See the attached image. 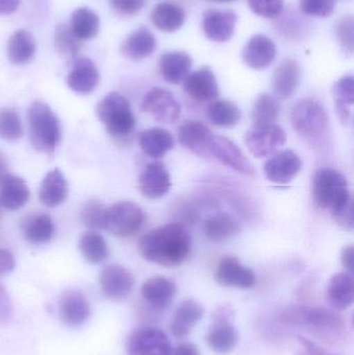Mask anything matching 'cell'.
Wrapping results in <instances>:
<instances>
[{
	"label": "cell",
	"mask_w": 354,
	"mask_h": 355,
	"mask_svg": "<svg viewBox=\"0 0 354 355\" xmlns=\"http://www.w3.org/2000/svg\"><path fill=\"white\" fill-rule=\"evenodd\" d=\"M191 236L180 223H168L152 230L139 240V250L148 262L159 266L178 267L191 256Z\"/></svg>",
	"instance_id": "1"
},
{
	"label": "cell",
	"mask_w": 354,
	"mask_h": 355,
	"mask_svg": "<svg viewBox=\"0 0 354 355\" xmlns=\"http://www.w3.org/2000/svg\"><path fill=\"white\" fill-rule=\"evenodd\" d=\"M281 320L292 327L313 331L316 335L338 339L346 331V322L337 311L318 306H291L285 309Z\"/></svg>",
	"instance_id": "2"
},
{
	"label": "cell",
	"mask_w": 354,
	"mask_h": 355,
	"mask_svg": "<svg viewBox=\"0 0 354 355\" xmlns=\"http://www.w3.org/2000/svg\"><path fill=\"white\" fill-rule=\"evenodd\" d=\"M98 119L105 126L108 135L123 141L133 135L136 126L134 114L127 98L116 92L106 95L96 107Z\"/></svg>",
	"instance_id": "3"
},
{
	"label": "cell",
	"mask_w": 354,
	"mask_h": 355,
	"mask_svg": "<svg viewBox=\"0 0 354 355\" xmlns=\"http://www.w3.org/2000/svg\"><path fill=\"white\" fill-rule=\"evenodd\" d=\"M29 139L41 153H53L60 143L62 130L60 120L49 105L35 101L27 110Z\"/></svg>",
	"instance_id": "4"
},
{
	"label": "cell",
	"mask_w": 354,
	"mask_h": 355,
	"mask_svg": "<svg viewBox=\"0 0 354 355\" xmlns=\"http://www.w3.org/2000/svg\"><path fill=\"white\" fill-rule=\"evenodd\" d=\"M295 132L311 145H321L328 132V116L321 102L306 98L295 104L291 112Z\"/></svg>",
	"instance_id": "5"
},
{
	"label": "cell",
	"mask_w": 354,
	"mask_h": 355,
	"mask_svg": "<svg viewBox=\"0 0 354 355\" xmlns=\"http://www.w3.org/2000/svg\"><path fill=\"white\" fill-rule=\"evenodd\" d=\"M312 189L316 206L330 212L353 198L346 178L334 168H324L316 171Z\"/></svg>",
	"instance_id": "6"
},
{
	"label": "cell",
	"mask_w": 354,
	"mask_h": 355,
	"mask_svg": "<svg viewBox=\"0 0 354 355\" xmlns=\"http://www.w3.org/2000/svg\"><path fill=\"white\" fill-rule=\"evenodd\" d=\"M145 220V212L139 205L118 202L107 208L104 229L116 237H130L141 229Z\"/></svg>",
	"instance_id": "7"
},
{
	"label": "cell",
	"mask_w": 354,
	"mask_h": 355,
	"mask_svg": "<svg viewBox=\"0 0 354 355\" xmlns=\"http://www.w3.org/2000/svg\"><path fill=\"white\" fill-rule=\"evenodd\" d=\"M233 320L234 311L231 306H220L213 313L211 327L207 335V344L215 354H229L236 348L239 335Z\"/></svg>",
	"instance_id": "8"
},
{
	"label": "cell",
	"mask_w": 354,
	"mask_h": 355,
	"mask_svg": "<svg viewBox=\"0 0 354 355\" xmlns=\"http://www.w3.org/2000/svg\"><path fill=\"white\" fill-rule=\"evenodd\" d=\"M172 349L170 338L157 327H137L127 338V355H172Z\"/></svg>",
	"instance_id": "9"
},
{
	"label": "cell",
	"mask_w": 354,
	"mask_h": 355,
	"mask_svg": "<svg viewBox=\"0 0 354 355\" xmlns=\"http://www.w3.org/2000/svg\"><path fill=\"white\" fill-rule=\"evenodd\" d=\"M245 145L256 158L270 157L286 144L287 135L278 124L254 125L245 135Z\"/></svg>",
	"instance_id": "10"
},
{
	"label": "cell",
	"mask_w": 354,
	"mask_h": 355,
	"mask_svg": "<svg viewBox=\"0 0 354 355\" xmlns=\"http://www.w3.org/2000/svg\"><path fill=\"white\" fill-rule=\"evenodd\" d=\"M209 158L218 160L227 168L245 177H254L255 168L242 150L231 139L214 135L209 148Z\"/></svg>",
	"instance_id": "11"
},
{
	"label": "cell",
	"mask_w": 354,
	"mask_h": 355,
	"mask_svg": "<svg viewBox=\"0 0 354 355\" xmlns=\"http://www.w3.org/2000/svg\"><path fill=\"white\" fill-rule=\"evenodd\" d=\"M141 110L164 124H174L181 116L180 103L170 91L159 87H153L145 94Z\"/></svg>",
	"instance_id": "12"
},
{
	"label": "cell",
	"mask_w": 354,
	"mask_h": 355,
	"mask_svg": "<svg viewBox=\"0 0 354 355\" xmlns=\"http://www.w3.org/2000/svg\"><path fill=\"white\" fill-rule=\"evenodd\" d=\"M301 157L292 150H283L272 154L264 164L266 179L276 185L291 183L301 172Z\"/></svg>",
	"instance_id": "13"
},
{
	"label": "cell",
	"mask_w": 354,
	"mask_h": 355,
	"mask_svg": "<svg viewBox=\"0 0 354 355\" xmlns=\"http://www.w3.org/2000/svg\"><path fill=\"white\" fill-rule=\"evenodd\" d=\"M100 288L106 297L122 300L132 292L134 277L132 273L118 264H110L102 269L99 275Z\"/></svg>",
	"instance_id": "14"
},
{
	"label": "cell",
	"mask_w": 354,
	"mask_h": 355,
	"mask_svg": "<svg viewBox=\"0 0 354 355\" xmlns=\"http://www.w3.org/2000/svg\"><path fill=\"white\" fill-rule=\"evenodd\" d=\"M237 19V15L233 10L210 8L202 16V29L210 41L224 43L232 39Z\"/></svg>",
	"instance_id": "15"
},
{
	"label": "cell",
	"mask_w": 354,
	"mask_h": 355,
	"mask_svg": "<svg viewBox=\"0 0 354 355\" xmlns=\"http://www.w3.org/2000/svg\"><path fill=\"white\" fill-rule=\"evenodd\" d=\"M58 315L66 327H79L91 316V306L85 294L77 290H69L58 300Z\"/></svg>",
	"instance_id": "16"
},
{
	"label": "cell",
	"mask_w": 354,
	"mask_h": 355,
	"mask_svg": "<svg viewBox=\"0 0 354 355\" xmlns=\"http://www.w3.org/2000/svg\"><path fill=\"white\" fill-rule=\"evenodd\" d=\"M215 279L220 285L238 289H251L256 285V275L234 257L222 259L216 267Z\"/></svg>",
	"instance_id": "17"
},
{
	"label": "cell",
	"mask_w": 354,
	"mask_h": 355,
	"mask_svg": "<svg viewBox=\"0 0 354 355\" xmlns=\"http://www.w3.org/2000/svg\"><path fill=\"white\" fill-rule=\"evenodd\" d=\"M172 187L170 173L162 162L148 164L139 177V189L145 198L158 200L168 194Z\"/></svg>",
	"instance_id": "18"
},
{
	"label": "cell",
	"mask_w": 354,
	"mask_h": 355,
	"mask_svg": "<svg viewBox=\"0 0 354 355\" xmlns=\"http://www.w3.org/2000/svg\"><path fill=\"white\" fill-rule=\"evenodd\" d=\"M278 48L270 37L255 35L245 44L242 50V60L253 70H265L276 60Z\"/></svg>",
	"instance_id": "19"
},
{
	"label": "cell",
	"mask_w": 354,
	"mask_h": 355,
	"mask_svg": "<svg viewBox=\"0 0 354 355\" xmlns=\"http://www.w3.org/2000/svg\"><path fill=\"white\" fill-rule=\"evenodd\" d=\"M99 83V70L91 58H77L72 60L70 72L67 75V85L73 92L87 95L95 91Z\"/></svg>",
	"instance_id": "20"
},
{
	"label": "cell",
	"mask_w": 354,
	"mask_h": 355,
	"mask_svg": "<svg viewBox=\"0 0 354 355\" xmlns=\"http://www.w3.org/2000/svg\"><path fill=\"white\" fill-rule=\"evenodd\" d=\"M183 83L185 93L195 101H214L220 94L218 79L209 67L189 73Z\"/></svg>",
	"instance_id": "21"
},
{
	"label": "cell",
	"mask_w": 354,
	"mask_h": 355,
	"mask_svg": "<svg viewBox=\"0 0 354 355\" xmlns=\"http://www.w3.org/2000/svg\"><path fill=\"white\" fill-rule=\"evenodd\" d=\"M213 137L212 131L197 121L185 122L178 131L181 145L195 155L204 158H209V148Z\"/></svg>",
	"instance_id": "22"
},
{
	"label": "cell",
	"mask_w": 354,
	"mask_h": 355,
	"mask_svg": "<svg viewBox=\"0 0 354 355\" xmlns=\"http://www.w3.org/2000/svg\"><path fill=\"white\" fill-rule=\"evenodd\" d=\"M141 293L143 300L154 310L164 311L174 302L177 286L168 277H150L141 286Z\"/></svg>",
	"instance_id": "23"
},
{
	"label": "cell",
	"mask_w": 354,
	"mask_h": 355,
	"mask_svg": "<svg viewBox=\"0 0 354 355\" xmlns=\"http://www.w3.org/2000/svg\"><path fill=\"white\" fill-rule=\"evenodd\" d=\"M157 41L149 27L141 26L133 31L121 45V52L127 60L139 62L154 53Z\"/></svg>",
	"instance_id": "24"
},
{
	"label": "cell",
	"mask_w": 354,
	"mask_h": 355,
	"mask_svg": "<svg viewBox=\"0 0 354 355\" xmlns=\"http://www.w3.org/2000/svg\"><path fill=\"white\" fill-rule=\"evenodd\" d=\"M301 78V64L293 58L283 60L274 72L272 87L276 97L288 99L297 91Z\"/></svg>",
	"instance_id": "25"
},
{
	"label": "cell",
	"mask_w": 354,
	"mask_h": 355,
	"mask_svg": "<svg viewBox=\"0 0 354 355\" xmlns=\"http://www.w3.org/2000/svg\"><path fill=\"white\" fill-rule=\"evenodd\" d=\"M202 304L193 300H186L179 304L170 322V333L178 339L186 337L203 318Z\"/></svg>",
	"instance_id": "26"
},
{
	"label": "cell",
	"mask_w": 354,
	"mask_h": 355,
	"mask_svg": "<svg viewBox=\"0 0 354 355\" xmlns=\"http://www.w3.org/2000/svg\"><path fill=\"white\" fill-rule=\"evenodd\" d=\"M326 300L333 310L337 312L351 308L354 300L353 275L345 271L333 275L326 289Z\"/></svg>",
	"instance_id": "27"
},
{
	"label": "cell",
	"mask_w": 354,
	"mask_h": 355,
	"mask_svg": "<svg viewBox=\"0 0 354 355\" xmlns=\"http://www.w3.org/2000/svg\"><path fill=\"white\" fill-rule=\"evenodd\" d=\"M193 67V58L184 51H168L161 54L159 71L162 78L170 85H180L185 80Z\"/></svg>",
	"instance_id": "28"
},
{
	"label": "cell",
	"mask_w": 354,
	"mask_h": 355,
	"mask_svg": "<svg viewBox=\"0 0 354 355\" xmlns=\"http://www.w3.org/2000/svg\"><path fill=\"white\" fill-rule=\"evenodd\" d=\"M152 23L158 31L163 33H175L182 28L186 21L184 8L175 2H159L154 6L150 14Z\"/></svg>",
	"instance_id": "29"
},
{
	"label": "cell",
	"mask_w": 354,
	"mask_h": 355,
	"mask_svg": "<svg viewBox=\"0 0 354 355\" xmlns=\"http://www.w3.org/2000/svg\"><path fill=\"white\" fill-rule=\"evenodd\" d=\"M30 191L22 178L8 174L0 182V204L6 210H18L28 202Z\"/></svg>",
	"instance_id": "30"
},
{
	"label": "cell",
	"mask_w": 354,
	"mask_h": 355,
	"mask_svg": "<svg viewBox=\"0 0 354 355\" xmlns=\"http://www.w3.org/2000/svg\"><path fill=\"white\" fill-rule=\"evenodd\" d=\"M69 193L68 182L58 168L50 171L39 187V198L48 208H55L64 202Z\"/></svg>",
	"instance_id": "31"
},
{
	"label": "cell",
	"mask_w": 354,
	"mask_h": 355,
	"mask_svg": "<svg viewBox=\"0 0 354 355\" xmlns=\"http://www.w3.org/2000/svg\"><path fill=\"white\" fill-rule=\"evenodd\" d=\"M23 236L33 244H44L53 238L55 227L49 215L45 213H31L23 219Z\"/></svg>",
	"instance_id": "32"
},
{
	"label": "cell",
	"mask_w": 354,
	"mask_h": 355,
	"mask_svg": "<svg viewBox=\"0 0 354 355\" xmlns=\"http://www.w3.org/2000/svg\"><path fill=\"white\" fill-rule=\"evenodd\" d=\"M139 144L145 155L159 159L174 148L175 141L168 130L156 127L143 131L139 135Z\"/></svg>",
	"instance_id": "33"
},
{
	"label": "cell",
	"mask_w": 354,
	"mask_h": 355,
	"mask_svg": "<svg viewBox=\"0 0 354 355\" xmlns=\"http://www.w3.org/2000/svg\"><path fill=\"white\" fill-rule=\"evenodd\" d=\"M240 231L237 219L229 213L222 212L212 215L204 223V234L213 242H226L232 239Z\"/></svg>",
	"instance_id": "34"
},
{
	"label": "cell",
	"mask_w": 354,
	"mask_h": 355,
	"mask_svg": "<svg viewBox=\"0 0 354 355\" xmlns=\"http://www.w3.org/2000/svg\"><path fill=\"white\" fill-rule=\"evenodd\" d=\"M35 50L37 45L33 35L25 29H18L8 39L6 55L12 64H24L33 60Z\"/></svg>",
	"instance_id": "35"
},
{
	"label": "cell",
	"mask_w": 354,
	"mask_h": 355,
	"mask_svg": "<svg viewBox=\"0 0 354 355\" xmlns=\"http://www.w3.org/2000/svg\"><path fill=\"white\" fill-rule=\"evenodd\" d=\"M337 114L345 124L353 119L351 107L354 103V79L353 75H345L335 83L333 87Z\"/></svg>",
	"instance_id": "36"
},
{
	"label": "cell",
	"mask_w": 354,
	"mask_h": 355,
	"mask_svg": "<svg viewBox=\"0 0 354 355\" xmlns=\"http://www.w3.org/2000/svg\"><path fill=\"white\" fill-rule=\"evenodd\" d=\"M69 26L80 41L94 39L100 31L99 16L91 8H76L71 15Z\"/></svg>",
	"instance_id": "37"
},
{
	"label": "cell",
	"mask_w": 354,
	"mask_h": 355,
	"mask_svg": "<svg viewBox=\"0 0 354 355\" xmlns=\"http://www.w3.org/2000/svg\"><path fill=\"white\" fill-rule=\"evenodd\" d=\"M242 112L238 106L227 100L212 101L207 108V118L213 126L232 128L240 122Z\"/></svg>",
	"instance_id": "38"
},
{
	"label": "cell",
	"mask_w": 354,
	"mask_h": 355,
	"mask_svg": "<svg viewBox=\"0 0 354 355\" xmlns=\"http://www.w3.org/2000/svg\"><path fill=\"white\" fill-rule=\"evenodd\" d=\"M78 245L83 258L91 264H99L107 258V243L97 232L87 231L83 233Z\"/></svg>",
	"instance_id": "39"
},
{
	"label": "cell",
	"mask_w": 354,
	"mask_h": 355,
	"mask_svg": "<svg viewBox=\"0 0 354 355\" xmlns=\"http://www.w3.org/2000/svg\"><path fill=\"white\" fill-rule=\"evenodd\" d=\"M82 45L83 42L77 39L69 24L60 23L56 26L55 33H54V47L58 55L72 62L75 58H78Z\"/></svg>",
	"instance_id": "40"
},
{
	"label": "cell",
	"mask_w": 354,
	"mask_h": 355,
	"mask_svg": "<svg viewBox=\"0 0 354 355\" xmlns=\"http://www.w3.org/2000/svg\"><path fill=\"white\" fill-rule=\"evenodd\" d=\"M280 110L278 98L269 94H263L256 100L251 119L254 125L274 124L280 116Z\"/></svg>",
	"instance_id": "41"
},
{
	"label": "cell",
	"mask_w": 354,
	"mask_h": 355,
	"mask_svg": "<svg viewBox=\"0 0 354 355\" xmlns=\"http://www.w3.org/2000/svg\"><path fill=\"white\" fill-rule=\"evenodd\" d=\"M106 212L107 207L101 200L93 198L83 204L80 211L81 220L83 225L93 231L103 230L105 227Z\"/></svg>",
	"instance_id": "42"
},
{
	"label": "cell",
	"mask_w": 354,
	"mask_h": 355,
	"mask_svg": "<svg viewBox=\"0 0 354 355\" xmlns=\"http://www.w3.org/2000/svg\"><path fill=\"white\" fill-rule=\"evenodd\" d=\"M24 133L20 116L12 108L0 110V137L6 141H17Z\"/></svg>",
	"instance_id": "43"
},
{
	"label": "cell",
	"mask_w": 354,
	"mask_h": 355,
	"mask_svg": "<svg viewBox=\"0 0 354 355\" xmlns=\"http://www.w3.org/2000/svg\"><path fill=\"white\" fill-rule=\"evenodd\" d=\"M254 14L263 18H278L284 10V0H247Z\"/></svg>",
	"instance_id": "44"
},
{
	"label": "cell",
	"mask_w": 354,
	"mask_h": 355,
	"mask_svg": "<svg viewBox=\"0 0 354 355\" xmlns=\"http://www.w3.org/2000/svg\"><path fill=\"white\" fill-rule=\"evenodd\" d=\"M299 4L305 14L328 18L334 12L336 0H299Z\"/></svg>",
	"instance_id": "45"
},
{
	"label": "cell",
	"mask_w": 354,
	"mask_h": 355,
	"mask_svg": "<svg viewBox=\"0 0 354 355\" xmlns=\"http://www.w3.org/2000/svg\"><path fill=\"white\" fill-rule=\"evenodd\" d=\"M353 16H345L341 19L340 22L337 23L335 31L337 41L340 44L341 48L349 54L353 52Z\"/></svg>",
	"instance_id": "46"
},
{
	"label": "cell",
	"mask_w": 354,
	"mask_h": 355,
	"mask_svg": "<svg viewBox=\"0 0 354 355\" xmlns=\"http://www.w3.org/2000/svg\"><path fill=\"white\" fill-rule=\"evenodd\" d=\"M335 223L347 231H353L354 227L353 198L340 205L332 211Z\"/></svg>",
	"instance_id": "47"
},
{
	"label": "cell",
	"mask_w": 354,
	"mask_h": 355,
	"mask_svg": "<svg viewBox=\"0 0 354 355\" xmlns=\"http://www.w3.org/2000/svg\"><path fill=\"white\" fill-rule=\"evenodd\" d=\"M112 10L123 17H132L141 12L145 0H109Z\"/></svg>",
	"instance_id": "48"
},
{
	"label": "cell",
	"mask_w": 354,
	"mask_h": 355,
	"mask_svg": "<svg viewBox=\"0 0 354 355\" xmlns=\"http://www.w3.org/2000/svg\"><path fill=\"white\" fill-rule=\"evenodd\" d=\"M297 344H299L297 355H337L324 349L321 346L318 345L315 342L311 341L308 338L303 337V336L297 337Z\"/></svg>",
	"instance_id": "49"
},
{
	"label": "cell",
	"mask_w": 354,
	"mask_h": 355,
	"mask_svg": "<svg viewBox=\"0 0 354 355\" xmlns=\"http://www.w3.org/2000/svg\"><path fill=\"white\" fill-rule=\"evenodd\" d=\"M12 300L3 286L0 284V325H6L12 320Z\"/></svg>",
	"instance_id": "50"
},
{
	"label": "cell",
	"mask_w": 354,
	"mask_h": 355,
	"mask_svg": "<svg viewBox=\"0 0 354 355\" xmlns=\"http://www.w3.org/2000/svg\"><path fill=\"white\" fill-rule=\"evenodd\" d=\"M16 267L14 254L10 250L0 248V277L12 272Z\"/></svg>",
	"instance_id": "51"
},
{
	"label": "cell",
	"mask_w": 354,
	"mask_h": 355,
	"mask_svg": "<svg viewBox=\"0 0 354 355\" xmlns=\"http://www.w3.org/2000/svg\"><path fill=\"white\" fill-rule=\"evenodd\" d=\"M341 263L346 272L353 273L354 267V248L353 245H346L341 252Z\"/></svg>",
	"instance_id": "52"
},
{
	"label": "cell",
	"mask_w": 354,
	"mask_h": 355,
	"mask_svg": "<svg viewBox=\"0 0 354 355\" xmlns=\"http://www.w3.org/2000/svg\"><path fill=\"white\" fill-rule=\"evenodd\" d=\"M172 355H201L199 348L189 342H182L172 349Z\"/></svg>",
	"instance_id": "53"
},
{
	"label": "cell",
	"mask_w": 354,
	"mask_h": 355,
	"mask_svg": "<svg viewBox=\"0 0 354 355\" xmlns=\"http://www.w3.org/2000/svg\"><path fill=\"white\" fill-rule=\"evenodd\" d=\"M21 0H0V15H12L18 10Z\"/></svg>",
	"instance_id": "54"
},
{
	"label": "cell",
	"mask_w": 354,
	"mask_h": 355,
	"mask_svg": "<svg viewBox=\"0 0 354 355\" xmlns=\"http://www.w3.org/2000/svg\"><path fill=\"white\" fill-rule=\"evenodd\" d=\"M8 164H6V160L4 159L2 154H0V182L4 179V177L8 176L10 173H8Z\"/></svg>",
	"instance_id": "55"
},
{
	"label": "cell",
	"mask_w": 354,
	"mask_h": 355,
	"mask_svg": "<svg viewBox=\"0 0 354 355\" xmlns=\"http://www.w3.org/2000/svg\"><path fill=\"white\" fill-rule=\"evenodd\" d=\"M209 1L220 2V3H229V2H234L236 0H209Z\"/></svg>",
	"instance_id": "56"
},
{
	"label": "cell",
	"mask_w": 354,
	"mask_h": 355,
	"mask_svg": "<svg viewBox=\"0 0 354 355\" xmlns=\"http://www.w3.org/2000/svg\"><path fill=\"white\" fill-rule=\"evenodd\" d=\"M1 216H2V207H1V204H0V218H1Z\"/></svg>",
	"instance_id": "57"
}]
</instances>
